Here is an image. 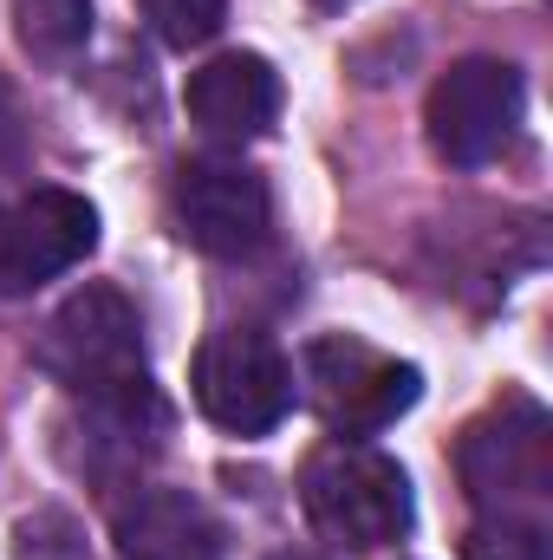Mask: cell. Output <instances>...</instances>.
Instances as JSON below:
<instances>
[{
    "mask_svg": "<svg viewBox=\"0 0 553 560\" xmlns=\"http://www.w3.org/2000/svg\"><path fill=\"white\" fill-rule=\"evenodd\" d=\"M299 502H306V522L345 555H378V548L404 541L416 515L411 476L398 469V456H385L378 443H358V436H332L306 456Z\"/></svg>",
    "mask_w": 553,
    "mask_h": 560,
    "instance_id": "cell-1",
    "label": "cell"
},
{
    "mask_svg": "<svg viewBox=\"0 0 553 560\" xmlns=\"http://www.w3.org/2000/svg\"><path fill=\"white\" fill-rule=\"evenodd\" d=\"M39 372L79 405H105L150 385L138 306L118 287H79L39 332Z\"/></svg>",
    "mask_w": 553,
    "mask_h": 560,
    "instance_id": "cell-2",
    "label": "cell"
},
{
    "mask_svg": "<svg viewBox=\"0 0 553 560\" xmlns=\"http://www.w3.org/2000/svg\"><path fill=\"white\" fill-rule=\"evenodd\" d=\"M456 476L475 515H534L553 502V423L534 398H508L502 411L475 418L456 443Z\"/></svg>",
    "mask_w": 553,
    "mask_h": 560,
    "instance_id": "cell-3",
    "label": "cell"
},
{
    "mask_svg": "<svg viewBox=\"0 0 553 560\" xmlns=\"http://www.w3.org/2000/svg\"><path fill=\"white\" fill-rule=\"evenodd\" d=\"M299 385L313 411L345 436H378L423 398V372L365 346L358 332H319L299 352Z\"/></svg>",
    "mask_w": 553,
    "mask_h": 560,
    "instance_id": "cell-4",
    "label": "cell"
},
{
    "mask_svg": "<svg viewBox=\"0 0 553 560\" xmlns=\"http://www.w3.org/2000/svg\"><path fill=\"white\" fill-rule=\"evenodd\" d=\"M189 385H196V411L215 430H228V436H268L293 411V392H299L286 352L255 326L209 332L202 352H196Z\"/></svg>",
    "mask_w": 553,
    "mask_h": 560,
    "instance_id": "cell-5",
    "label": "cell"
},
{
    "mask_svg": "<svg viewBox=\"0 0 553 560\" xmlns=\"http://www.w3.org/2000/svg\"><path fill=\"white\" fill-rule=\"evenodd\" d=\"M176 229L189 248L215 255V261H248L268 248L274 235V196H268V176L242 156H189L176 170Z\"/></svg>",
    "mask_w": 553,
    "mask_h": 560,
    "instance_id": "cell-6",
    "label": "cell"
},
{
    "mask_svg": "<svg viewBox=\"0 0 553 560\" xmlns=\"http://www.w3.org/2000/svg\"><path fill=\"white\" fill-rule=\"evenodd\" d=\"M521 98H528V85L508 59H456L430 85V105H423L430 150L456 170L495 163L521 125Z\"/></svg>",
    "mask_w": 553,
    "mask_h": 560,
    "instance_id": "cell-7",
    "label": "cell"
},
{
    "mask_svg": "<svg viewBox=\"0 0 553 560\" xmlns=\"http://www.w3.org/2000/svg\"><path fill=\"white\" fill-rule=\"evenodd\" d=\"M98 248V209L72 189H33L0 209V293H33Z\"/></svg>",
    "mask_w": 553,
    "mask_h": 560,
    "instance_id": "cell-8",
    "label": "cell"
},
{
    "mask_svg": "<svg viewBox=\"0 0 553 560\" xmlns=\"http://www.w3.org/2000/svg\"><path fill=\"white\" fill-rule=\"evenodd\" d=\"M189 118L222 143L268 138L280 118V72L261 52H222L202 72H189Z\"/></svg>",
    "mask_w": 553,
    "mask_h": 560,
    "instance_id": "cell-9",
    "label": "cell"
},
{
    "mask_svg": "<svg viewBox=\"0 0 553 560\" xmlns=\"http://www.w3.org/2000/svg\"><path fill=\"white\" fill-rule=\"evenodd\" d=\"M125 560H222V528L189 489H138L118 509Z\"/></svg>",
    "mask_w": 553,
    "mask_h": 560,
    "instance_id": "cell-10",
    "label": "cell"
},
{
    "mask_svg": "<svg viewBox=\"0 0 553 560\" xmlns=\"http://www.w3.org/2000/svg\"><path fill=\"white\" fill-rule=\"evenodd\" d=\"M13 33L33 59L72 66L92 39V0H13Z\"/></svg>",
    "mask_w": 553,
    "mask_h": 560,
    "instance_id": "cell-11",
    "label": "cell"
},
{
    "mask_svg": "<svg viewBox=\"0 0 553 560\" xmlns=\"http://www.w3.org/2000/svg\"><path fill=\"white\" fill-rule=\"evenodd\" d=\"M462 560H553V535L534 515H475L462 535Z\"/></svg>",
    "mask_w": 553,
    "mask_h": 560,
    "instance_id": "cell-12",
    "label": "cell"
},
{
    "mask_svg": "<svg viewBox=\"0 0 553 560\" xmlns=\"http://www.w3.org/2000/svg\"><path fill=\"white\" fill-rule=\"evenodd\" d=\"M143 13H150V26H156L163 46L189 52V46H209L222 33L228 0H143Z\"/></svg>",
    "mask_w": 553,
    "mask_h": 560,
    "instance_id": "cell-13",
    "label": "cell"
},
{
    "mask_svg": "<svg viewBox=\"0 0 553 560\" xmlns=\"http://www.w3.org/2000/svg\"><path fill=\"white\" fill-rule=\"evenodd\" d=\"M20 156H26V118H20L13 92L0 85V170H20Z\"/></svg>",
    "mask_w": 553,
    "mask_h": 560,
    "instance_id": "cell-14",
    "label": "cell"
},
{
    "mask_svg": "<svg viewBox=\"0 0 553 560\" xmlns=\"http://www.w3.org/2000/svg\"><path fill=\"white\" fill-rule=\"evenodd\" d=\"M268 560H319V555H313V548H274Z\"/></svg>",
    "mask_w": 553,
    "mask_h": 560,
    "instance_id": "cell-15",
    "label": "cell"
},
{
    "mask_svg": "<svg viewBox=\"0 0 553 560\" xmlns=\"http://www.w3.org/2000/svg\"><path fill=\"white\" fill-rule=\"evenodd\" d=\"M319 13H345V7H358V0H313Z\"/></svg>",
    "mask_w": 553,
    "mask_h": 560,
    "instance_id": "cell-16",
    "label": "cell"
}]
</instances>
